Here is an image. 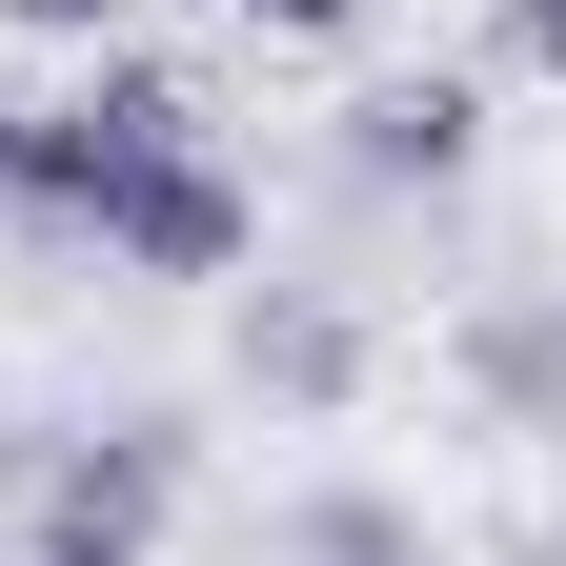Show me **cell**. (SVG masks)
<instances>
[{
	"instance_id": "obj_1",
	"label": "cell",
	"mask_w": 566,
	"mask_h": 566,
	"mask_svg": "<svg viewBox=\"0 0 566 566\" xmlns=\"http://www.w3.org/2000/svg\"><path fill=\"white\" fill-rule=\"evenodd\" d=\"M182 142H202L182 61H102L82 102H0V202H21V223H102V202L142 163H182Z\"/></svg>"
},
{
	"instance_id": "obj_2",
	"label": "cell",
	"mask_w": 566,
	"mask_h": 566,
	"mask_svg": "<svg viewBox=\"0 0 566 566\" xmlns=\"http://www.w3.org/2000/svg\"><path fill=\"white\" fill-rule=\"evenodd\" d=\"M82 243H102V263H142V283H223V263H243V182L182 142V163H142V182L102 202Z\"/></svg>"
},
{
	"instance_id": "obj_3",
	"label": "cell",
	"mask_w": 566,
	"mask_h": 566,
	"mask_svg": "<svg viewBox=\"0 0 566 566\" xmlns=\"http://www.w3.org/2000/svg\"><path fill=\"white\" fill-rule=\"evenodd\" d=\"M163 546V446H82L41 485V566H142Z\"/></svg>"
},
{
	"instance_id": "obj_4",
	"label": "cell",
	"mask_w": 566,
	"mask_h": 566,
	"mask_svg": "<svg viewBox=\"0 0 566 566\" xmlns=\"http://www.w3.org/2000/svg\"><path fill=\"white\" fill-rule=\"evenodd\" d=\"M344 163H365V182H446L465 163V82H385L365 122H344Z\"/></svg>"
},
{
	"instance_id": "obj_5",
	"label": "cell",
	"mask_w": 566,
	"mask_h": 566,
	"mask_svg": "<svg viewBox=\"0 0 566 566\" xmlns=\"http://www.w3.org/2000/svg\"><path fill=\"white\" fill-rule=\"evenodd\" d=\"M21 41H122V0H0Z\"/></svg>"
},
{
	"instance_id": "obj_6",
	"label": "cell",
	"mask_w": 566,
	"mask_h": 566,
	"mask_svg": "<svg viewBox=\"0 0 566 566\" xmlns=\"http://www.w3.org/2000/svg\"><path fill=\"white\" fill-rule=\"evenodd\" d=\"M506 61H526V82H566V0H506Z\"/></svg>"
},
{
	"instance_id": "obj_7",
	"label": "cell",
	"mask_w": 566,
	"mask_h": 566,
	"mask_svg": "<svg viewBox=\"0 0 566 566\" xmlns=\"http://www.w3.org/2000/svg\"><path fill=\"white\" fill-rule=\"evenodd\" d=\"M243 21H263V41H344L365 0H243Z\"/></svg>"
}]
</instances>
